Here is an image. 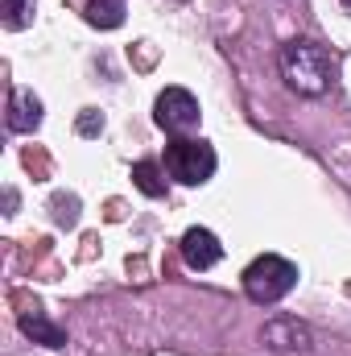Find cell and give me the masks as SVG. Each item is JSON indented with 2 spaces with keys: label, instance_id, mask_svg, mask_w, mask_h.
<instances>
[{
  "label": "cell",
  "instance_id": "277c9868",
  "mask_svg": "<svg viewBox=\"0 0 351 356\" xmlns=\"http://www.w3.org/2000/svg\"><path fill=\"white\" fill-rule=\"evenodd\" d=\"M153 120L170 137H190L198 129V120H203V108L186 88H166L157 95V104H153Z\"/></svg>",
  "mask_w": 351,
  "mask_h": 356
},
{
  "label": "cell",
  "instance_id": "9c48e42d",
  "mask_svg": "<svg viewBox=\"0 0 351 356\" xmlns=\"http://www.w3.org/2000/svg\"><path fill=\"white\" fill-rule=\"evenodd\" d=\"M87 21L95 29H116L124 25V0H87Z\"/></svg>",
  "mask_w": 351,
  "mask_h": 356
},
{
  "label": "cell",
  "instance_id": "30bf717a",
  "mask_svg": "<svg viewBox=\"0 0 351 356\" xmlns=\"http://www.w3.org/2000/svg\"><path fill=\"white\" fill-rule=\"evenodd\" d=\"M4 29H25L33 25V13H37V0H4Z\"/></svg>",
  "mask_w": 351,
  "mask_h": 356
},
{
  "label": "cell",
  "instance_id": "8fae6325",
  "mask_svg": "<svg viewBox=\"0 0 351 356\" xmlns=\"http://www.w3.org/2000/svg\"><path fill=\"white\" fill-rule=\"evenodd\" d=\"M132 182H137L149 199L166 195V182H162V175H157V162H137V166H132Z\"/></svg>",
  "mask_w": 351,
  "mask_h": 356
},
{
  "label": "cell",
  "instance_id": "8992f818",
  "mask_svg": "<svg viewBox=\"0 0 351 356\" xmlns=\"http://www.w3.org/2000/svg\"><path fill=\"white\" fill-rule=\"evenodd\" d=\"M182 257H186L190 269H211V266L223 261V245H219V236H215L211 228H186V236H182Z\"/></svg>",
  "mask_w": 351,
  "mask_h": 356
},
{
  "label": "cell",
  "instance_id": "ba28073f",
  "mask_svg": "<svg viewBox=\"0 0 351 356\" xmlns=\"http://www.w3.org/2000/svg\"><path fill=\"white\" fill-rule=\"evenodd\" d=\"M21 332H25L29 340L46 344V348H62V344H67V332H62L58 323H50L42 311H33V315H21Z\"/></svg>",
  "mask_w": 351,
  "mask_h": 356
},
{
  "label": "cell",
  "instance_id": "4fadbf2b",
  "mask_svg": "<svg viewBox=\"0 0 351 356\" xmlns=\"http://www.w3.org/2000/svg\"><path fill=\"white\" fill-rule=\"evenodd\" d=\"M343 4H348V8H351V0H343Z\"/></svg>",
  "mask_w": 351,
  "mask_h": 356
},
{
  "label": "cell",
  "instance_id": "52a82bcc",
  "mask_svg": "<svg viewBox=\"0 0 351 356\" xmlns=\"http://www.w3.org/2000/svg\"><path fill=\"white\" fill-rule=\"evenodd\" d=\"M42 124V99L25 88L8 91V129L12 133H33Z\"/></svg>",
  "mask_w": 351,
  "mask_h": 356
},
{
  "label": "cell",
  "instance_id": "6da1fadb",
  "mask_svg": "<svg viewBox=\"0 0 351 356\" xmlns=\"http://www.w3.org/2000/svg\"><path fill=\"white\" fill-rule=\"evenodd\" d=\"M281 79L298 95H323L335 79V63L318 42L293 38V42L281 46Z\"/></svg>",
  "mask_w": 351,
  "mask_h": 356
},
{
  "label": "cell",
  "instance_id": "5b68a950",
  "mask_svg": "<svg viewBox=\"0 0 351 356\" xmlns=\"http://www.w3.org/2000/svg\"><path fill=\"white\" fill-rule=\"evenodd\" d=\"M261 340L273 348V353H310V348H314L310 327H306L302 319H293V315H277V319H268L264 332H261Z\"/></svg>",
  "mask_w": 351,
  "mask_h": 356
},
{
  "label": "cell",
  "instance_id": "3957f363",
  "mask_svg": "<svg viewBox=\"0 0 351 356\" xmlns=\"http://www.w3.org/2000/svg\"><path fill=\"white\" fill-rule=\"evenodd\" d=\"M215 166H219V158H215L211 141H203V137L198 141L194 137H174L166 145V170H170V178L186 182V186H203L215 175Z\"/></svg>",
  "mask_w": 351,
  "mask_h": 356
},
{
  "label": "cell",
  "instance_id": "7a4b0ae2",
  "mask_svg": "<svg viewBox=\"0 0 351 356\" xmlns=\"http://www.w3.org/2000/svg\"><path fill=\"white\" fill-rule=\"evenodd\" d=\"M293 286H298V266L277 257V253H264V257H257L252 266L244 269V294L252 302H261V307L281 302Z\"/></svg>",
  "mask_w": 351,
  "mask_h": 356
},
{
  "label": "cell",
  "instance_id": "7c38bea8",
  "mask_svg": "<svg viewBox=\"0 0 351 356\" xmlns=\"http://www.w3.org/2000/svg\"><path fill=\"white\" fill-rule=\"evenodd\" d=\"M99 129H103V116H99V112H91V108H87V112L79 116V133H87V137H91V133H99Z\"/></svg>",
  "mask_w": 351,
  "mask_h": 356
}]
</instances>
